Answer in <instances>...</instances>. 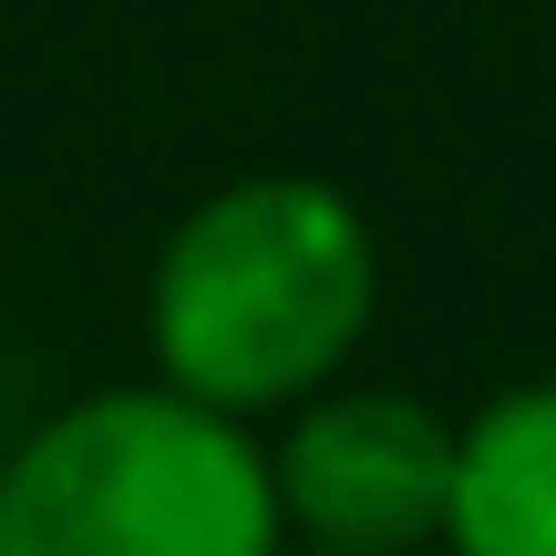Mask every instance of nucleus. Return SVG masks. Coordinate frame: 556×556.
<instances>
[{
	"label": "nucleus",
	"instance_id": "5",
	"mask_svg": "<svg viewBox=\"0 0 556 556\" xmlns=\"http://www.w3.org/2000/svg\"><path fill=\"white\" fill-rule=\"evenodd\" d=\"M278 556H443V546H299V536H289Z\"/></svg>",
	"mask_w": 556,
	"mask_h": 556
},
{
	"label": "nucleus",
	"instance_id": "3",
	"mask_svg": "<svg viewBox=\"0 0 556 556\" xmlns=\"http://www.w3.org/2000/svg\"><path fill=\"white\" fill-rule=\"evenodd\" d=\"M268 475L299 546H443L454 413L413 381L340 371L268 422Z\"/></svg>",
	"mask_w": 556,
	"mask_h": 556
},
{
	"label": "nucleus",
	"instance_id": "1",
	"mask_svg": "<svg viewBox=\"0 0 556 556\" xmlns=\"http://www.w3.org/2000/svg\"><path fill=\"white\" fill-rule=\"evenodd\" d=\"M381 319V227L319 165L217 176L144 258V371L268 422L361 371Z\"/></svg>",
	"mask_w": 556,
	"mask_h": 556
},
{
	"label": "nucleus",
	"instance_id": "2",
	"mask_svg": "<svg viewBox=\"0 0 556 556\" xmlns=\"http://www.w3.org/2000/svg\"><path fill=\"white\" fill-rule=\"evenodd\" d=\"M268 433L176 381H83L0 443V556H278Z\"/></svg>",
	"mask_w": 556,
	"mask_h": 556
},
{
	"label": "nucleus",
	"instance_id": "4",
	"mask_svg": "<svg viewBox=\"0 0 556 556\" xmlns=\"http://www.w3.org/2000/svg\"><path fill=\"white\" fill-rule=\"evenodd\" d=\"M443 556H556V371L495 381L454 413Z\"/></svg>",
	"mask_w": 556,
	"mask_h": 556
}]
</instances>
